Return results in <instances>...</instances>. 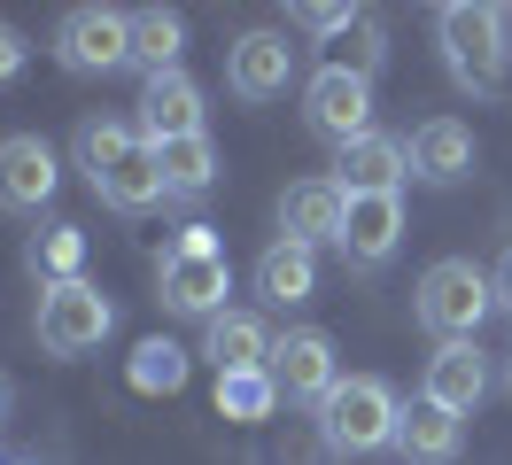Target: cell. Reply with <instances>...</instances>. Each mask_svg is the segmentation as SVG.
<instances>
[{
    "mask_svg": "<svg viewBox=\"0 0 512 465\" xmlns=\"http://www.w3.org/2000/svg\"><path fill=\"white\" fill-rule=\"evenodd\" d=\"M412 310H419V326H427L435 341H474L481 318L497 310V287H489V272H481L474 256H443V264L419 272Z\"/></svg>",
    "mask_w": 512,
    "mask_h": 465,
    "instance_id": "5",
    "label": "cell"
},
{
    "mask_svg": "<svg viewBox=\"0 0 512 465\" xmlns=\"http://www.w3.org/2000/svg\"><path fill=\"white\" fill-rule=\"evenodd\" d=\"M117 326V310L101 295L94 279H63V287H39V349L47 357H86L101 349Z\"/></svg>",
    "mask_w": 512,
    "mask_h": 465,
    "instance_id": "6",
    "label": "cell"
},
{
    "mask_svg": "<svg viewBox=\"0 0 512 465\" xmlns=\"http://www.w3.org/2000/svg\"><path fill=\"white\" fill-rule=\"evenodd\" d=\"M489 287H497V310H512V248L497 256V272H489Z\"/></svg>",
    "mask_w": 512,
    "mask_h": 465,
    "instance_id": "29",
    "label": "cell"
},
{
    "mask_svg": "<svg viewBox=\"0 0 512 465\" xmlns=\"http://www.w3.org/2000/svg\"><path fill=\"white\" fill-rule=\"evenodd\" d=\"M404 179H412V140H396V132H365L350 148H334V186L342 194H396Z\"/></svg>",
    "mask_w": 512,
    "mask_h": 465,
    "instance_id": "12",
    "label": "cell"
},
{
    "mask_svg": "<svg viewBox=\"0 0 512 465\" xmlns=\"http://www.w3.org/2000/svg\"><path fill=\"white\" fill-rule=\"evenodd\" d=\"M0 411H8V380H0Z\"/></svg>",
    "mask_w": 512,
    "mask_h": 465,
    "instance_id": "31",
    "label": "cell"
},
{
    "mask_svg": "<svg viewBox=\"0 0 512 465\" xmlns=\"http://www.w3.org/2000/svg\"><path fill=\"white\" fill-rule=\"evenodd\" d=\"M256 295H264L272 310L311 303V295H319V248H303V241H272L264 256H256Z\"/></svg>",
    "mask_w": 512,
    "mask_h": 465,
    "instance_id": "19",
    "label": "cell"
},
{
    "mask_svg": "<svg viewBox=\"0 0 512 465\" xmlns=\"http://www.w3.org/2000/svg\"><path fill=\"white\" fill-rule=\"evenodd\" d=\"M505 388H512V349H505Z\"/></svg>",
    "mask_w": 512,
    "mask_h": 465,
    "instance_id": "30",
    "label": "cell"
},
{
    "mask_svg": "<svg viewBox=\"0 0 512 465\" xmlns=\"http://www.w3.org/2000/svg\"><path fill=\"white\" fill-rule=\"evenodd\" d=\"M303 124L319 132L326 148H350L373 132V78H357V70H311L303 78Z\"/></svg>",
    "mask_w": 512,
    "mask_h": 465,
    "instance_id": "8",
    "label": "cell"
},
{
    "mask_svg": "<svg viewBox=\"0 0 512 465\" xmlns=\"http://www.w3.org/2000/svg\"><path fill=\"white\" fill-rule=\"evenodd\" d=\"M55 186H63V163H55V148L39 132H8L0 140V210L8 217H39L55 202Z\"/></svg>",
    "mask_w": 512,
    "mask_h": 465,
    "instance_id": "10",
    "label": "cell"
},
{
    "mask_svg": "<svg viewBox=\"0 0 512 465\" xmlns=\"http://www.w3.org/2000/svg\"><path fill=\"white\" fill-rule=\"evenodd\" d=\"M342 217H350V194L334 186V171L326 179H295L288 194H280V241H303V248H342Z\"/></svg>",
    "mask_w": 512,
    "mask_h": 465,
    "instance_id": "13",
    "label": "cell"
},
{
    "mask_svg": "<svg viewBox=\"0 0 512 465\" xmlns=\"http://www.w3.org/2000/svg\"><path fill=\"white\" fill-rule=\"evenodd\" d=\"M458 442H466V419H450L443 403H404V419H396V450L404 465H450L458 458Z\"/></svg>",
    "mask_w": 512,
    "mask_h": 465,
    "instance_id": "20",
    "label": "cell"
},
{
    "mask_svg": "<svg viewBox=\"0 0 512 465\" xmlns=\"http://www.w3.org/2000/svg\"><path fill=\"white\" fill-rule=\"evenodd\" d=\"M272 388L288 403H311L319 411L334 388H342V357H334V334H319V326H295V334L272 341Z\"/></svg>",
    "mask_w": 512,
    "mask_h": 465,
    "instance_id": "9",
    "label": "cell"
},
{
    "mask_svg": "<svg viewBox=\"0 0 512 465\" xmlns=\"http://www.w3.org/2000/svg\"><path fill=\"white\" fill-rule=\"evenodd\" d=\"M225 86H233V101H280V93L295 86L288 31H241V39L225 47Z\"/></svg>",
    "mask_w": 512,
    "mask_h": 465,
    "instance_id": "11",
    "label": "cell"
},
{
    "mask_svg": "<svg viewBox=\"0 0 512 465\" xmlns=\"http://www.w3.org/2000/svg\"><path fill=\"white\" fill-rule=\"evenodd\" d=\"M78 171H86V186H94L109 210H156V202H171L163 194V171H156V148L140 140V124H109V117H86L78 124Z\"/></svg>",
    "mask_w": 512,
    "mask_h": 465,
    "instance_id": "1",
    "label": "cell"
},
{
    "mask_svg": "<svg viewBox=\"0 0 512 465\" xmlns=\"http://www.w3.org/2000/svg\"><path fill=\"white\" fill-rule=\"evenodd\" d=\"M381 62H388V31H381V16H365V8H357V24L334 39V70H357V78H373Z\"/></svg>",
    "mask_w": 512,
    "mask_h": 465,
    "instance_id": "25",
    "label": "cell"
},
{
    "mask_svg": "<svg viewBox=\"0 0 512 465\" xmlns=\"http://www.w3.org/2000/svg\"><path fill=\"white\" fill-rule=\"evenodd\" d=\"M272 403H280L272 372H225L218 380V411L225 419H272Z\"/></svg>",
    "mask_w": 512,
    "mask_h": 465,
    "instance_id": "26",
    "label": "cell"
},
{
    "mask_svg": "<svg viewBox=\"0 0 512 465\" xmlns=\"http://www.w3.org/2000/svg\"><path fill=\"white\" fill-rule=\"evenodd\" d=\"M396 419L404 403L381 372H342V388L319 403V442L334 458H365V450H396Z\"/></svg>",
    "mask_w": 512,
    "mask_h": 465,
    "instance_id": "3",
    "label": "cell"
},
{
    "mask_svg": "<svg viewBox=\"0 0 512 465\" xmlns=\"http://www.w3.org/2000/svg\"><path fill=\"white\" fill-rule=\"evenodd\" d=\"M156 295H163V310H179V318H218L225 310V295H233V272H225V248H218V233L210 225H187L179 241L163 248V264H156Z\"/></svg>",
    "mask_w": 512,
    "mask_h": 465,
    "instance_id": "4",
    "label": "cell"
},
{
    "mask_svg": "<svg viewBox=\"0 0 512 465\" xmlns=\"http://www.w3.org/2000/svg\"><path fill=\"white\" fill-rule=\"evenodd\" d=\"M55 62L70 78H109V70H132V16L125 8H70L55 24Z\"/></svg>",
    "mask_w": 512,
    "mask_h": 465,
    "instance_id": "7",
    "label": "cell"
},
{
    "mask_svg": "<svg viewBox=\"0 0 512 465\" xmlns=\"http://www.w3.org/2000/svg\"><path fill=\"white\" fill-rule=\"evenodd\" d=\"M295 24L319 31V39H342V31L357 24V8H342V0H303V8H295Z\"/></svg>",
    "mask_w": 512,
    "mask_h": 465,
    "instance_id": "27",
    "label": "cell"
},
{
    "mask_svg": "<svg viewBox=\"0 0 512 465\" xmlns=\"http://www.w3.org/2000/svg\"><path fill=\"white\" fill-rule=\"evenodd\" d=\"M419 396L443 403L450 419H466L481 396H489V365H481L474 341H435V357H427V380H419Z\"/></svg>",
    "mask_w": 512,
    "mask_h": 465,
    "instance_id": "15",
    "label": "cell"
},
{
    "mask_svg": "<svg viewBox=\"0 0 512 465\" xmlns=\"http://www.w3.org/2000/svg\"><path fill=\"white\" fill-rule=\"evenodd\" d=\"M202 357L218 365V380H225V372H264V365H272V334H264L256 310H218L210 334H202Z\"/></svg>",
    "mask_w": 512,
    "mask_h": 465,
    "instance_id": "18",
    "label": "cell"
},
{
    "mask_svg": "<svg viewBox=\"0 0 512 465\" xmlns=\"http://www.w3.org/2000/svg\"><path fill=\"white\" fill-rule=\"evenodd\" d=\"M474 171V124H458V117H427L412 132V179L427 186H458Z\"/></svg>",
    "mask_w": 512,
    "mask_h": 465,
    "instance_id": "17",
    "label": "cell"
},
{
    "mask_svg": "<svg viewBox=\"0 0 512 465\" xmlns=\"http://www.w3.org/2000/svg\"><path fill=\"white\" fill-rule=\"evenodd\" d=\"M24 62H32V39H24L16 24H0V86H16V78H24Z\"/></svg>",
    "mask_w": 512,
    "mask_h": 465,
    "instance_id": "28",
    "label": "cell"
},
{
    "mask_svg": "<svg viewBox=\"0 0 512 465\" xmlns=\"http://www.w3.org/2000/svg\"><path fill=\"white\" fill-rule=\"evenodd\" d=\"M24 264H32V279L63 287V279H78V264H86V233H78V225H47V233L24 248Z\"/></svg>",
    "mask_w": 512,
    "mask_h": 465,
    "instance_id": "23",
    "label": "cell"
},
{
    "mask_svg": "<svg viewBox=\"0 0 512 465\" xmlns=\"http://www.w3.org/2000/svg\"><path fill=\"white\" fill-rule=\"evenodd\" d=\"M179 380H187V349H179V341L156 334V341L132 349V388H140V396H171Z\"/></svg>",
    "mask_w": 512,
    "mask_h": 465,
    "instance_id": "24",
    "label": "cell"
},
{
    "mask_svg": "<svg viewBox=\"0 0 512 465\" xmlns=\"http://www.w3.org/2000/svg\"><path fill=\"white\" fill-rule=\"evenodd\" d=\"M435 47H443L450 78L474 101H505L512 93V16L489 0H450L435 16Z\"/></svg>",
    "mask_w": 512,
    "mask_h": 465,
    "instance_id": "2",
    "label": "cell"
},
{
    "mask_svg": "<svg viewBox=\"0 0 512 465\" xmlns=\"http://www.w3.org/2000/svg\"><path fill=\"white\" fill-rule=\"evenodd\" d=\"M156 171H163V194H210V186H218V140H210V132L163 140Z\"/></svg>",
    "mask_w": 512,
    "mask_h": 465,
    "instance_id": "22",
    "label": "cell"
},
{
    "mask_svg": "<svg viewBox=\"0 0 512 465\" xmlns=\"http://www.w3.org/2000/svg\"><path fill=\"white\" fill-rule=\"evenodd\" d=\"M404 241V194H350V217H342V256L357 272H381Z\"/></svg>",
    "mask_w": 512,
    "mask_h": 465,
    "instance_id": "14",
    "label": "cell"
},
{
    "mask_svg": "<svg viewBox=\"0 0 512 465\" xmlns=\"http://www.w3.org/2000/svg\"><path fill=\"white\" fill-rule=\"evenodd\" d=\"M187 132H202V86H194L187 70L148 78V86H140V140L163 148V140H187Z\"/></svg>",
    "mask_w": 512,
    "mask_h": 465,
    "instance_id": "16",
    "label": "cell"
},
{
    "mask_svg": "<svg viewBox=\"0 0 512 465\" xmlns=\"http://www.w3.org/2000/svg\"><path fill=\"white\" fill-rule=\"evenodd\" d=\"M179 55H187V16L179 8H132V62L148 78H163V70H179Z\"/></svg>",
    "mask_w": 512,
    "mask_h": 465,
    "instance_id": "21",
    "label": "cell"
}]
</instances>
